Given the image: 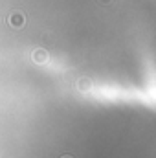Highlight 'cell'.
<instances>
[{
    "mask_svg": "<svg viewBox=\"0 0 156 158\" xmlns=\"http://www.w3.org/2000/svg\"><path fill=\"white\" fill-rule=\"evenodd\" d=\"M7 22H9V26H13V28H22L24 22H26V17H24L22 13H11V15L7 17Z\"/></svg>",
    "mask_w": 156,
    "mask_h": 158,
    "instance_id": "cell-1",
    "label": "cell"
},
{
    "mask_svg": "<svg viewBox=\"0 0 156 158\" xmlns=\"http://www.w3.org/2000/svg\"><path fill=\"white\" fill-rule=\"evenodd\" d=\"M33 61H35L37 64H44V63L48 61V52H46L44 48L35 50V52H33Z\"/></svg>",
    "mask_w": 156,
    "mask_h": 158,
    "instance_id": "cell-2",
    "label": "cell"
},
{
    "mask_svg": "<svg viewBox=\"0 0 156 158\" xmlns=\"http://www.w3.org/2000/svg\"><path fill=\"white\" fill-rule=\"evenodd\" d=\"M77 88L81 92H88L90 88H92V79L84 77V79H79L77 81Z\"/></svg>",
    "mask_w": 156,
    "mask_h": 158,
    "instance_id": "cell-3",
    "label": "cell"
},
{
    "mask_svg": "<svg viewBox=\"0 0 156 158\" xmlns=\"http://www.w3.org/2000/svg\"><path fill=\"white\" fill-rule=\"evenodd\" d=\"M99 2H101V4H110L112 0H99Z\"/></svg>",
    "mask_w": 156,
    "mask_h": 158,
    "instance_id": "cell-4",
    "label": "cell"
},
{
    "mask_svg": "<svg viewBox=\"0 0 156 158\" xmlns=\"http://www.w3.org/2000/svg\"><path fill=\"white\" fill-rule=\"evenodd\" d=\"M61 158H72V156H68V155H64V156H61Z\"/></svg>",
    "mask_w": 156,
    "mask_h": 158,
    "instance_id": "cell-5",
    "label": "cell"
}]
</instances>
